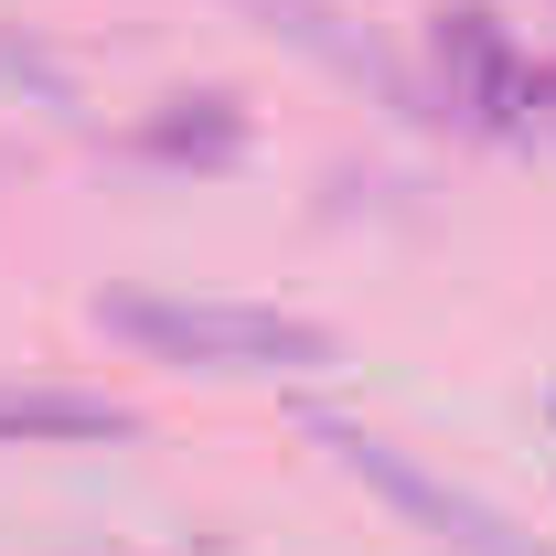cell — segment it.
I'll list each match as a JSON object with an SVG mask.
<instances>
[{"label": "cell", "mask_w": 556, "mask_h": 556, "mask_svg": "<svg viewBox=\"0 0 556 556\" xmlns=\"http://www.w3.org/2000/svg\"><path fill=\"white\" fill-rule=\"evenodd\" d=\"M311 439H321V450H343L353 482H375L396 514H417V525H428L450 556H546L535 535H514L503 514H482L471 492H450L439 471H417L407 450H386V439H375V428H353V417H311Z\"/></svg>", "instance_id": "cell-2"}, {"label": "cell", "mask_w": 556, "mask_h": 556, "mask_svg": "<svg viewBox=\"0 0 556 556\" xmlns=\"http://www.w3.org/2000/svg\"><path fill=\"white\" fill-rule=\"evenodd\" d=\"M97 321L118 343L161 353V364H214V375H311L332 364V332L300 311H257V300H161V289H108Z\"/></svg>", "instance_id": "cell-1"}, {"label": "cell", "mask_w": 556, "mask_h": 556, "mask_svg": "<svg viewBox=\"0 0 556 556\" xmlns=\"http://www.w3.org/2000/svg\"><path fill=\"white\" fill-rule=\"evenodd\" d=\"M139 417L118 407V396H75V386H0V439H54V450H75V439H129Z\"/></svg>", "instance_id": "cell-3"}]
</instances>
